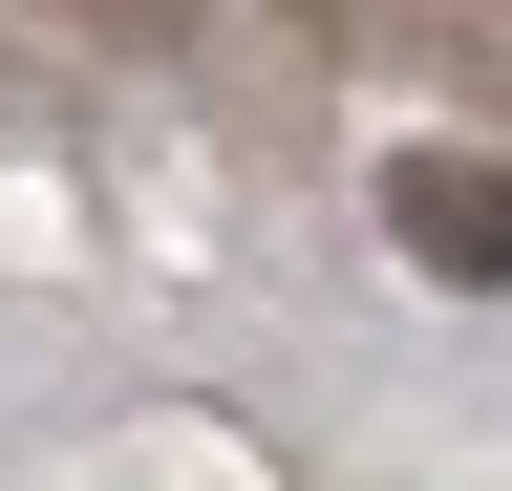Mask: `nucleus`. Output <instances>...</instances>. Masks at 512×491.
I'll return each instance as SVG.
<instances>
[{
  "mask_svg": "<svg viewBox=\"0 0 512 491\" xmlns=\"http://www.w3.org/2000/svg\"><path fill=\"white\" fill-rule=\"evenodd\" d=\"M384 235H406L427 278L491 299V278H512V171H491V150H406V171H384Z\"/></svg>",
  "mask_w": 512,
  "mask_h": 491,
  "instance_id": "1",
  "label": "nucleus"
}]
</instances>
